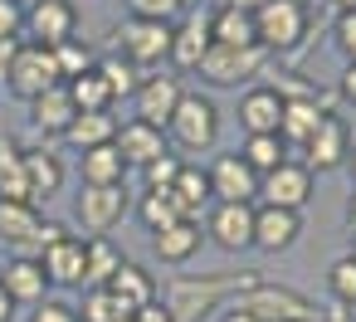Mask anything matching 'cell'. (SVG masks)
<instances>
[{
  "instance_id": "obj_15",
  "label": "cell",
  "mask_w": 356,
  "mask_h": 322,
  "mask_svg": "<svg viewBox=\"0 0 356 322\" xmlns=\"http://www.w3.org/2000/svg\"><path fill=\"white\" fill-rule=\"evenodd\" d=\"M278 122H283V88H273V83L244 88V98H239V127L249 137H273Z\"/></svg>"
},
{
  "instance_id": "obj_13",
  "label": "cell",
  "mask_w": 356,
  "mask_h": 322,
  "mask_svg": "<svg viewBox=\"0 0 356 322\" xmlns=\"http://www.w3.org/2000/svg\"><path fill=\"white\" fill-rule=\"evenodd\" d=\"M346 152H351V127L341 113H327L302 147V166L307 171H337V166H346Z\"/></svg>"
},
{
  "instance_id": "obj_17",
  "label": "cell",
  "mask_w": 356,
  "mask_h": 322,
  "mask_svg": "<svg viewBox=\"0 0 356 322\" xmlns=\"http://www.w3.org/2000/svg\"><path fill=\"white\" fill-rule=\"evenodd\" d=\"M205 230L220 249L239 254V249H254V205H210L205 215Z\"/></svg>"
},
{
  "instance_id": "obj_50",
  "label": "cell",
  "mask_w": 356,
  "mask_h": 322,
  "mask_svg": "<svg viewBox=\"0 0 356 322\" xmlns=\"http://www.w3.org/2000/svg\"><path fill=\"white\" fill-rule=\"evenodd\" d=\"M10 317H15V298L0 288V322H10Z\"/></svg>"
},
{
  "instance_id": "obj_56",
  "label": "cell",
  "mask_w": 356,
  "mask_h": 322,
  "mask_svg": "<svg viewBox=\"0 0 356 322\" xmlns=\"http://www.w3.org/2000/svg\"><path fill=\"white\" fill-rule=\"evenodd\" d=\"M351 259H356V230H351Z\"/></svg>"
},
{
  "instance_id": "obj_43",
  "label": "cell",
  "mask_w": 356,
  "mask_h": 322,
  "mask_svg": "<svg viewBox=\"0 0 356 322\" xmlns=\"http://www.w3.org/2000/svg\"><path fill=\"white\" fill-rule=\"evenodd\" d=\"M30 322H79V312H74V303H59V298H44L35 312H30Z\"/></svg>"
},
{
  "instance_id": "obj_26",
  "label": "cell",
  "mask_w": 356,
  "mask_h": 322,
  "mask_svg": "<svg viewBox=\"0 0 356 322\" xmlns=\"http://www.w3.org/2000/svg\"><path fill=\"white\" fill-rule=\"evenodd\" d=\"M195 249H200V225L195 220H176V225H166V230L152 234V254L161 264H191Z\"/></svg>"
},
{
  "instance_id": "obj_45",
  "label": "cell",
  "mask_w": 356,
  "mask_h": 322,
  "mask_svg": "<svg viewBox=\"0 0 356 322\" xmlns=\"http://www.w3.org/2000/svg\"><path fill=\"white\" fill-rule=\"evenodd\" d=\"M20 45H25V35H6V40H0V79L10 74V64H15V54H20Z\"/></svg>"
},
{
  "instance_id": "obj_41",
  "label": "cell",
  "mask_w": 356,
  "mask_h": 322,
  "mask_svg": "<svg viewBox=\"0 0 356 322\" xmlns=\"http://www.w3.org/2000/svg\"><path fill=\"white\" fill-rule=\"evenodd\" d=\"M176 171H181V156H176V152H166V156H156V161L147 166V191H171V181H176Z\"/></svg>"
},
{
  "instance_id": "obj_10",
  "label": "cell",
  "mask_w": 356,
  "mask_h": 322,
  "mask_svg": "<svg viewBox=\"0 0 356 322\" xmlns=\"http://www.w3.org/2000/svg\"><path fill=\"white\" fill-rule=\"evenodd\" d=\"M127 210H132L127 186H83V191L74 195V220L88 230V239H93V234H108Z\"/></svg>"
},
{
  "instance_id": "obj_30",
  "label": "cell",
  "mask_w": 356,
  "mask_h": 322,
  "mask_svg": "<svg viewBox=\"0 0 356 322\" xmlns=\"http://www.w3.org/2000/svg\"><path fill=\"white\" fill-rule=\"evenodd\" d=\"M113 137H118V118H113V113H79V118L69 122V132H64V142L79 147V152L108 147Z\"/></svg>"
},
{
  "instance_id": "obj_3",
  "label": "cell",
  "mask_w": 356,
  "mask_h": 322,
  "mask_svg": "<svg viewBox=\"0 0 356 322\" xmlns=\"http://www.w3.org/2000/svg\"><path fill=\"white\" fill-rule=\"evenodd\" d=\"M254 35L264 54H288L307 40V0H268L254 15Z\"/></svg>"
},
{
  "instance_id": "obj_25",
  "label": "cell",
  "mask_w": 356,
  "mask_h": 322,
  "mask_svg": "<svg viewBox=\"0 0 356 322\" xmlns=\"http://www.w3.org/2000/svg\"><path fill=\"white\" fill-rule=\"evenodd\" d=\"M108 293H113V298L122 303V312H127V317L156 303V283H152V273H147L142 264H127V259H122V268L113 273V283H108Z\"/></svg>"
},
{
  "instance_id": "obj_4",
  "label": "cell",
  "mask_w": 356,
  "mask_h": 322,
  "mask_svg": "<svg viewBox=\"0 0 356 322\" xmlns=\"http://www.w3.org/2000/svg\"><path fill=\"white\" fill-rule=\"evenodd\" d=\"M229 307L249 312L254 322H317V307L298 288H278V283H264V278L249 293H239Z\"/></svg>"
},
{
  "instance_id": "obj_40",
  "label": "cell",
  "mask_w": 356,
  "mask_h": 322,
  "mask_svg": "<svg viewBox=\"0 0 356 322\" xmlns=\"http://www.w3.org/2000/svg\"><path fill=\"white\" fill-rule=\"evenodd\" d=\"M132 20H156V25H176L181 0H127Z\"/></svg>"
},
{
  "instance_id": "obj_31",
  "label": "cell",
  "mask_w": 356,
  "mask_h": 322,
  "mask_svg": "<svg viewBox=\"0 0 356 322\" xmlns=\"http://www.w3.org/2000/svg\"><path fill=\"white\" fill-rule=\"evenodd\" d=\"M79 161H83V186H122L127 181V161L113 142L93 147V152H79Z\"/></svg>"
},
{
  "instance_id": "obj_8",
  "label": "cell",
  "mask_w": 356,
  "mask_h": 322,
  "mask_svg": "<svg viewBox=\"0 0 356 322\" xmlns=\"http://www.w3.org/2000/svg\"><path fill=\"white\" fill-rule=\"evenodd\" d=\"M30 45H44V49H59L64 40L79 35V10L74 0H35L25 6V30H20Z\"/></svg>"
},
{
  "instance_id": "obj_21",
  "label": "cell",
  "mask_w": 356,
  "mask_h": 322,
  "mask_svg": "<svg viewBox=\"0 0 356 322\" xmlns=\"http://www.w3.org/2000/svg\"><path fill=\"white\" fill-rule=\"evenodd\" d=\"M302 220L293 210H278V205H254V249L264 254H283L293 239H298Z\"/></svg>"
},
{
  "instance_id": "obj_36",
  "label": "cell",
  "mask_w": 356,
  "mask_h": 322,
  "mask_svg": "<svg viewBox=\"0 0 356 322\" xmlns=\"http://www.w3.org/2000/svg\"><path fill=\"white\" fill-rule=\"evenodd\" d=\"M74 312H79V322H122V317H127L122 303H118L108 288H83V303H79Z\"/></svg>"
},
{
  "instance_id": "obj_52",
  "label": "cell",
  "mask_w": 356,
  "mask_h": 322,
  "mask_svg": "<svg viewBox=\"0 0 356 322\" xmlns=\"http://www.w3.org/2000/svg\"><path fill=\"white\" fill-rule=\"evenodd\" d=\"M346 220H351V230H356V191H351V200H346Z\"/></svg>"
},
{
  "instance_id": "obj_29",
  "label": "cell",
  "mask_w": 356,
  "mask_h": 322,
  "mask_svg": "<svg viewBox=\"0 0 356 322\" xmlns=\"http://www.w3.org/2000/svg\"><path fill=\"white\" fill-rule=\"evenodd\" d=\"M118 268H122V254L113 249V239H108V234L83 239V283H88V288H108Z\"/></svg>"
},
{
  "instance_id": "obj_9",
  "label": "cell",
  "mask_w": 356,
  "mask_h": 322,
  "mask_svg": "<svg viewBox=\"0 0 356 322\" xmlns=\"http://www.w3.org/2000/svg\"><path fill=\"white\" fill-rule=\"evenodd\" d=\"M264 64H268V54L254 45V49H225V45H210V54L200 59V79L205 83H215V88H239V83H249V79H259L264 74Z\"/></svg>"
},
{
  "instance_id": "obj_11",
  "label": "cell",
  "mask_w": 356,
  "mask_h": 322,
  "mask_svg": "<svg viewBox=\"0 0 356 322\" xmlns=\"http://www.w3.org/2000/svg\"><path fill=\"white\" fill-rule=\"evenodd\" d=\"M312 200V171L298 161V156H288L283 166H273L268 176H259V205H278V210H302Z\"/></svg>"
},
{
  "instance_id": "obj_32",
  "label": "cell",
  "mask_w": 356,
  "mask_h": 322,
  "mask_svg": "<svg viewBox=\"0 0 356 322\" xmlns=\"http://www.w3.org/2000/svg\"><path fill=\"white\" fill-rule=\"evenodd\" d=\"M0 200H30V181H25V147L0 137Z\"/></svg>"
},
{
  "instance_id": "obj_35",
  "label": "cell",
  "mask_w": 356,
  "mask_h": 322,
  "mask_svg": "<svg viewBox=\"0 0 356 322\" xmlns=\"http://www.w3.org/2000/svg\"><path fill=\"white\" fill-rule=\"evenodd\" d=\"M239 156L249 161V171H254V176H268L273 166H283V161H288V147H283V137L273 132V137H249Z\"/></svg>"
},
{
  "instance_id": "obj_1",
  "label": "cell",
  "mask_w": 356,
  "mask_h": 322,
  "mask_svg": "<svg viewBox=\"0 0 356 322\" xmlns=\"http://www.w3.org/2000/svg\"><path fill=\"white\" fill-rule=\"evenodd\" d=\"M259 283V273L254 268H244V273H200V278H191V273H181V278H171V288H166V312H171V322H200V317H210L215 307H229L239 293H249Z\"/></svg>"
},
{
  "instance_id": "obj_53",
  "label": "cell",
  "mask_w": 356,
  "mask_h": 322,
  "mask_svg": "<svg viewBox=\"0 0 356 322\" xmlns=\"http://www.w3.org/2000/svg\"><path fill=\"white\" fill-rule=\"evenodd\" d=\"M346 166H351V176H356V142H351V152H346Z\"/></svg>"
},
{
  "instance_id": "obj_39",
  "label": "cell",
  "mask_w": 356,
  "mask_h": 322,
  "mask_svg": "<svg viewBox=\"0 0 356 322\" xmlns=\"http://www.w3.org/2000/svg\"><path fill=\"white\" fill-rule=\"evenodd\" d=\"M327 288H332V303L356 307V259H351V254L337 259V264L327 268Z\"/></svg>"
},
{
  "instance_id": "obj_33",
  "label": "cell",
  "mask_w": 356,
  "mask_h": 322,
  "mask_svg": "<svg viewBox=\"0 0 356 322\" xmlns=\"http://www.w3.org/2000/svg\"><path fill=\"white\" fill-rule=\"evenodd\" d=\"M64 88H69V98H74L79 113H108V108H113V93H108V83H103L93 69L79 74V79H69Z\"/></svg>"
},
{
  "instance_id": "obj_7",
  "label": "cell",
  "mask_w": 356,
  "mask_h": 322,
  "mask_svg": "<svg viewBox=\"0 0 356 322\" xmlns=\"http://www.w3.org/2000/svg\"><path fill=\"white\" fill-rule=\"evenodd\" d=\"M54 83H64L59 79V64H54V54L44 49V45H20V54H15V64H10V74H6V88L15 93V98H25V103H35L40 93H49Z\"/></svg>"
},
{
  "instance_id": "obj_54",
  "label": "cell",
  "mask_w": 356,
  "mask_h": 322,
  "mask_svg": "<svg viewBox=\"0 0 356 322\" xmlns=\"http://www.w3.org/2000/svg\"><path fill=\"white\" fill-rule=\"evenodd\" d=\"M332 6H337V10H356V0H332Z\"/></svg>"
},
{
  "instance_id": "obj_57",
  "label": "cell",
  "mask_w": 356,
  "mask_h": 322,
  "mask_svg": "<svg viewBox=\"0 0 356 322\" xmlns=\"http://www.w3.org/2000/svg\"><path fill=\"white\" fill-rule=\"evenodd\" d=\"M215 6H229V0H215Z\"/></svg>"
},
{
  "instance_id": "obj_5",
  "label": "cell",
  "mask_w": 356,
  "mask_h": 322,
  "mask_svg": "<svg viewBox=\"0 0 356 322\" xmlns=\"http://www.w3.org/2000/svg\"><path fill=\"white\" fill-rule=\"evenodd\" d=\"M166 132H171V142L176 147H186V152H210L215 147V137H220V108L205 98V93H181V103H176V113H171V122H166Z\"/></svg>"
},
{
  "instance_id": "obj_51",
  "label": "cell",
  "mask_w": 356,
  "mask_h": 322,
  "mask_svg": "<svg viewBox=\"0 0 356 322\" xmlns=\"http://www.w3.org/2000/svg\"><path fill=\"white\" fill-rule=\"evenodd\" d=\"M220 322H254V317H249V312H239V307H225V312H220Z\"/></svg>"
},
{
  "instance_id": "obj_12",
  "label": "cell",
  "mask_w": 356,
  "mask_h": 322,
  "mask_svg": "<svg viewBox=\"0 0 356 322\" xmlns=\"http://www.w3.org/2000/svg\"><path fill=\"white\" fill-rule=\"evenodd\" d=\"M205 176L215 191V205H254L259 200V176L249 171V161L239 152H220Z\"/></svg>"
},
{
  "instance_id": "obj_38",
  "label": "cell",
  "mask_w": 356,
  "mask_h": 322,
  "mask_svg": "<svg viewBox=\"0 0 356 322\" xmlns=\"http://www.w3.org/2000/svg\"><path fill=\"white\" fill-rule=\"evenodd\" d=\"M137 215H142V225H147L152 234L181 220V215H176V200H171L166 191H147V195H142V205H137Z\"/></svg>"
},
{
  "instance_id": "obj_46",
  "label": "cell",
  "mask_w": 356,
  "mask_h": 322,
  "mask_svg": "<svg viewBox=\"0 0 356 322\" xmlns=\"http://www.w3.org/2000/svg\"><path fill=\"white\" fill-rule=\"evenodd\" d=\"M337 93H341V103H351V108H356V64H346V69H341Z\"/></svg>"
},
{
  "instance_id": "obj_24",
  "label": "cell",
  "mask_w": 356,
  "mask_h": 322,
  "mask_svg": "<svg viewBox=\"0 0 356 322\" xmlns=\"http://www.w3.org/2000/svg\"><path fill=\"white\" fill-rule=\"evenodd\" d=\"M74 118H79V108H74V98H69L64 83H54L49 93H40V98L30 103V122H35V132H44V137H64Z\"/></svg>"
},
{
  "instance_id": "obj_58",
  "label": "cell",
  "mask_w": 356,
  "mask_h": 322,
  "mask_svg": "<svg viewBox=\"0 0 356 322\" xmlns=\"http://www.w3.org/2000/svg\"><path fill=\"white\" fill-rule=\"evenodd\" d=\"M122 322H132V317H122Z\"/></svg>"
},
{
  "instance_id": "obj_23",
  "label": "cell",
  "mask_w": 356,
  "mask_h": 322,
  "mask_svg": "<svg viewBox=\"0 0 356 322\" xmlns=\"http://www.w3.org/2000/svg\"><path fill=\"white\" fill-rule=\"evenodd\" d=\"M0 288H6L15 303H44V293H49V278H44V268H40V259H25V254H15L6 268H0Z\"/></svg>"
},
{
  "instance_id": "obj_28",
  "label": "cell",
  "mask_w": 356,
  "mask_h": 322,
  "mask_svg": "<svg viewBox=\"0 0 356 322\" xmlns=\"http://www.w3.org/2000/svg\"><path fill=\"white\" fill-rule=\"evenodd\" d=\"M25 181H30V200H49L64 191V161L54 152H25Z\"/></svg>"
},
{
  "instance_id": "obj_55",
  "label": "cell",
  "mask_w": 356,
  "mask_h": 322,
  "mask_svg": "<svg viewBox=\"0 0 356 322\" xmlns=\"http://www.w3.org/2000/svg\"><path fill=\"white\" fill-rule=\"evenodd\" d=\"M191 6H200V0H181V10H191Z\"/></svg>"
},
{
  "instance_id": "obj_14",
  "label": "cell",
  "mask_w": 356,
  "mask_h": 322,
  "mask_svg": "<svg viewBox=\"0 0 356 322\" xmlns=\"http://www.w3.org/2000/svg\"><path fill=\"white\" fill-rule=\"evenodd\" d=\"M181 93H186V83H181L176 74H147V79L137 83V93H132L137 122H152V127H161V132H166V122H171V113H176Z\"/></svg>"
},
{
  "instance_id": "obj_34",
  "label": "cell",
  "mask_w": 356,
  "mask_h": 322,
  "mask_svg": "<svg viewBox=\"0 0 356 322\" xmlns=\"http://www.w3.org/2000/svg\"><path fill=\"white\" fill-rule=\"evenodd\" d=\"M93 74L108 83L113 103H118V98H132V93H137V83H142V79H137V69H132L127 59H118V54H108V59H93Z\"/></svg>"
},
{
  "instance_id": "obj_18",
  "label": "cell",
  "mask_w": 356,
  "mask_h": 322,
  "mask_svg": "<svg viewBox=\"0 0 356 322\" xmlns=\"http://www.w3.org/2000/svg\"><path fill=\"white\" fill-rule=\"evenodd\" d=\"M40 268H44L49 288H83V239L59 234L49 249H40Z\"/></svg>"
},
{
  "instance_id": "obj_37",
  "label": "cell",
  "mask_w": 356,
  "mask_h": 322,
  "mask_svg": "<svg viewBox=\"0 0 356 322\" xmlns=\"http://www.w3.org/2000/svg\"><path fill=\"white\" fill-rule=\"evenodd\" d=\"M49 54H54V64H59V79H64V83L93 69V49H88L79 35H74V40H64V45H59V49H49Z\"/></svg>"
},
{
  "instance_id": "obj_16",
  "label": "cell",
  "mask_w": 356,
  "mask_h": 322,
  "mask_svg": "<svg viewBox=\"0 0 356 322\" xmlns=\"http://www.w3.org/2000/svg\"><path fill=\"white\" fill-rule=\"evenodd\" d=\"M113 147L122 152L127 171H132V166H137V171H147L156 156H166V152H171V147H166V132H161V127H152V122H137V118L118 127Z\"/></svg>"
},
{
  "instance_id": "obj_27",
  "label": "cell",
  "mask_w": 356,
  "mask_h": 322,
  "mask_svg": "<svg viewBox=\"0 0 356 322\" xmlns=\"http://www.w3.org/2000/svg\"><path fill=\"white\" fill-rule=\"evenodd\" d=\"M210 40L225 45V49H254V45H259L254 15H244V10H234V6H220V10L210 15Z\"/></svg>"
},
{
  "instance_id": "obj_22",
  "label": "cell",
  "mask_w": 356,
  "mask_h": 322,
  "mask_svg": "<svg viewBox=\"0 0 356 322\" xmlns=\"http://www.w3.org/2000/svg\"><path fill=\"white\" fill-rule=\"evenodd\" d=\"M210 45H215V40H210V15L195 10L186 25L171 30V54H166V59H171L176 69H200V59L210 54Z\"/></svg>"
},
{
  "instance_id": "obj_49",
  "label": "cell",
  "mask_w": 356,
  "mask_h": 322,
  "mask_svg": "<svg viewBox=\"0 0 356 322\" xmlns=\"http://www.w3.org/2000/svg\"><path fill=\"white\" fill-rule=\"evenodd\" d=\"M229 6H234V10H244V15H259L268 0H229Z\"/></svg>"
},
{
  "instance_id": "obj_47",
  "label": "cell",
  "mask_w": 356,
  "mask_h": 322,
  "mask_svg": "<svg viewBox=\"0 0 356 322\" xmlns=\"http://www.w3.org/2000/svg\"><path fill=\"white\" fill-rule=\"evenodd\" d=\"M132 322H171V312H166V303H152V307L132 312Z\"/></svg>"
},
{
  "instance_id": "obj_2",
  "label": "cell",
  "mask_w": 356,
  "mask_h": 322,
  "mask_svg": "<svg viewBox=\"0 0 356 322\" xmlns=\"http://www.w3.org/2000/svg\"><path fill=\"white\" fill-rule=\"evenodd\" d=\"M59 234H69V230L44 220L35 200H0V239L15 244L25 259H40V249H49Z\"/></svg>"
},
{
  "instance_id": "obj_20",
  "label": "cell",
  "mask_w": 356,
  "mask_h": 322,
  "mask_svg": "<svg viewBox=\"0 0 356 322\" xmlns=\"http://www.w3.org/2000/svg\"><path fill=\"white\" fill-rule=\"evenodd\" d=\"M322 118H327V108H322L317 98H307V93H302V98H288V93H283V122H278V137H283L288 156L307 147V137L317 132Z\"/></svg>"
},
{
  "instance_id": "obj_42",
  "label": "cell",
  "mask_w": 356,
  "mask_h": 322,
  "mask_svg": "<svg viewBox=\"0 0 356 322\" xmlns=\"http://www.w3.org/2000/svg\"><path fill=\"white\" fill-rule=\"evenodd\" d=\"M332 35H337V49L346 54V64H356V10H341Z\"/></svg>"
},
{
  "instance_id": "obj_19",
  "label": "cell",
  "mask_w": 356,
  "mask_h": 322,
  "mask_svg": "<svg viewBox=\"0 0 356 322\" xmlns=\"http://www.w3.org/2000/svg\"><path fill=\"white\" fill-rule=\"evenodd\" d=\"M166 195L176 200V215H181V220H195V225H200V215H210V205H215L210 176H205L200 166H191V161H181V171H176V181H171Z\"/></svg>"
},
{
  "instance_id": "obj_6",
  "label": "cell",
  "mask_w": 356,
  "mask_h": 322,
  "mask_svg": "<svg viewBox=\"0 0 356 322\" xmlns=\"http://www.w3.org/2000/svg\"><path fill=\"white\" fill-rule=\"evenodd\" d=\"M171 30L176 25H156V20H122L118 30H113V45H118V59H127L132 69H142V64H161L166 54H171Z\"/></svg>"
},
{
  "instance_id": "obj_44",
  "label": "cell",
  "mask_w": 356,
  "mask_h": 322,
  "mask_svg": "<svg viewBox=\"0 0 356 322\" xmlns=\"http://www.w3.org/2000/svg\"><path fill=\"white\" fill-rule=\"evenodd\" d=\"M20 30H25V6L20 0H0V40L20 35Z\"/></svg>"
},
{
  "instance_id": "obj_48",
  "label": "cell",
  "mask_w": 356,
  "mask_h": 322,
  "mask_svg": "<svg viewBox=\"0 0 356 322\" xmlns=\"http://www.w3.org/2000/svg\"><path fill=\"white\" fill-rule=\"evenodd\" d=\"M317 322H356V317H351V307H341V303H337V307H327Z\"/></svg>"
}]
</instances>
